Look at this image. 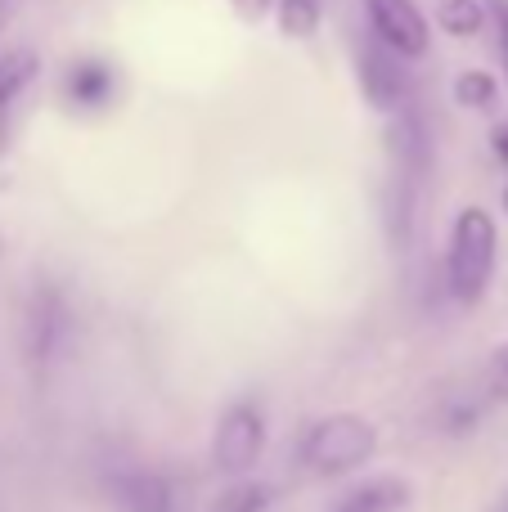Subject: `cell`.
<instances>
[{"mask_svg":"<svg viewBox=\"0 0 508 512\" xmlns=\"http://www.w3.org/2000/svg\"><path fill=\"white\" fill-rule=\"evenodd\" d=\"M365 14H369L374 41H383L387 50H396L401 59H423V54H428L432 32L414 0H365Z\"/></svg>","mask_w":508,"mask_h":512,"instance_id":"277c9868","label":"cell"},{"mask_svg":"<svg viewBox=\"0 0 508 512\" xmlns=\"http://www.w3.org/2000/svg\"><path fill=\"white\" fill-rule=\"evenodd\" d=\"M495 248H500V234H495L491 212L464 207L455 221V234H450V261H446L450 297H455L459 306H477L482 292L491 288Z\"/></svg>","mask_w":508,"mask_h":512,"instance_id":"6da1fadb","label":"cell"},{"mask_svg":"<svg viewBox=\"0 0 508 512\" xmlns=\"http://www.w3.org/2000/svg\"><path fill=\"white\" fill-rule=\"evenodd\" d=\"M275 18H279V32L293 36V41H311L320 32V18L324 5L320 0H275Z\"/></svg>","mask_w":508,"mask_h":512,"instance_id":"8fae6325","label":"cell"},{"mask_svg":"<svg viewBox=\"0 0 508 512\" xmlns=\"http://www.w3.org/2000/svg\"><path fill=\"white\" fill-rule=\"evenodd\" d=\"M68 90H72V99H77V104H104V99L113 95V72H108L104 63L86 59V63H77V68H72Z\"/></svg>","mask_w":508,"mask_h":512,"instance_id":"4fadbf2b","label":"cell"},{"mask_svg":"<svg viewBox=\"0 0 508 512\" xmlns=\"http://www.w3.org/2000/svg\"><path fill=\"white\" fill-rule=\"evenodd\" d=\"M495 95H500V86H495L491 72L468 68V72H459V77H455V99L464 108H491Z\"/></svg>","mask_w":508,"mask_h":512,"instance_id":"9a60e30c","label":"cell"},{"mask_svg":"<svg viewBox=\"0 0 508 512\" xmlns=\"http://www.w3.org/2000/svg\"><path fill=\"white\" fill-rule=\"evenodd\" d=\"M495 23H500V59H504V72H508V5L495 0Z\"/></svg>","mask_w":508,"mask_h":512,"instance_id":"ac0fdd59","label":"cell"},{"mask_svg":"<svg viewBox=\"0 0 508 512\" xmlns=\"http://www.w3.org/2000/svg\"><path fill=\"white\" fill-rule=\"evenodd\" d=\"M266 504H270V486H261V481H234V486L221 490L212 512H266Z\"/></svg>","mask_w":508,"mask_h":512,"instance_id":"5bb4252c","label":"cell"},{"mask_svg":"<svg viewBox=\"0 0 508 512\" xmlns=\"http://www.w3.org/2000/svg\"><path fill=\"white\" fill-rule=\"evenodd\" d=\"M504 207H508V189H504Z\"/></svg>","mask_w":508,"mask_h":512,"instance_id":"44dd1931","label":"cell"},{"mask_svg":"<svg viewBox=\"0 0 508 512\" xmlns=\"http://www.w3.org/2000/svg\"><path fill=\"white\" fill-rule=\"evenodd\" d=\"M414 504V486L405 477H374L365 486L347 490L333 504V512H410Z\"/></svg>","mask_w":508,"mask_h":512,"instance_id":"9c48e42d","label":"cell"},{"mask_svg":"<svg viewBox=\"0 0 508 512\" xmlns=\"http://www.w3.org/2000/svg\"><path fill=\"white\" fill-rule=\"evenodd\" d=\"M270 5H275V0H234V9H239V14L248 18V23L266 18V14H270Z\"/></svg>","mask_w":508,"mask_h":512,"instance_id":"e0dca14e","label":"cell"},{"mask_svg":"<svg viewBox=\"0 0 508 512\" xmlns=\"http://www.w3.org/2000/svg\"><path fill=\"white\" fill-rule=\"evenodd\" d=\"M36 72H41L36 50H5V54H0V108L14 104V99L32 86Z\"/></svg>","mask_w":508,"mask_h":512,"instance_id":"30bf717a","label":"cell"},{"mask_svg":"<svg viewBox=\"0 0 508 512\" xmlns=\"http://www.w3.org/2000/svg\"><path fill=\"white\" fill-rule=\"evenodd\" d=\"M261 450H266V418L252 405H234L230 414L216 423V436H212L216 468L230 472V477H243L248 468H257Z\"/></svg>","mask_w":508,"mask_h":512,"instance_id":"3957f363","label":"cell"},{"mask_svg":"<svg viewBox=\"0 0 508 512\" xmlns=\"http://www.w3.org/2000/svg\"><path fill=\"white\" fill-rule=\"evenodd\" d=\"M360 90L374 108L383 113H396L410 99V72H405V59L396 50H387L383 41L365 45L360 50Z\"/></svg>","mask_w":508,"mask_h":512,"instance_id":"5b68a950","label":"cell"},{"mask_svg":"<svg viewBox=\"0 0 508 512\" xmlns=\"http://www.w3.org/2000/svg\"><path fill=\"white\" fill-rule=\"evenodd\" d=\"M486 23V5L482 0H437V27L450 36H477Z\"/></svg>","mask_w":508,"mask_h":512,"instance_id":"7c38bea8","label":"cell"},{"mask_svg":"<svg viewBox=\"0 0 508 512\" xmlns=\"http://www.w3.org/2000/svg\"><path fill=\"white\" fill-rule=\"evenodd\" d=\"M491 391L508 400V346H500V355L491 360Z\"/></svg>","mask_w":508,"mask_h":512,"instance_id":"2e32d148","label":"cell"},{"mask_svg":"<svg viewBox=\"0 0 508 512\" xmlns=\"http://www.w3.org/2000/svg\"><path fill=\"white\" fill-rule=\"evenodd\" d=\"M5 14H9V0H0V23H5Z\"/></svg>","mask_w":508,"mask_h":512,"instance_id":"ffe728a7","label":"cell"},{"mask_svg":"<svg viewBox=\"0 0 508 512\" xmlns=\"http://www.w3.org/2000/svg\"><path fill=\"white\" fill-rule=\"evenodd\" d=\"M387 158H392V171L405 180H423L432 162V140H428V126L414 108H396L392 126H387Z\"/></svg>","mask_w":508,"mask_h":512,"instance_id":"8992f818","label":"cell"},{"mask_svg":"<svg viewBox=\"0 0 508 512\" xmlns=\"http://www.w3.org/2000/svg\"><path fill=\"white\" fill-rule=\"evenodd\" d=\"M117 512H171V486L158 472H117L108 481Z\"/></svg>","mask_w":508,"mask_h":512,"instance_id":"ba28073f","label":"cell"},{"mask_svg":"<svg viewBox=\"0 0 508 512\" xmlns=\"http://www.w3.org/2000/svg\"><path fill=\"white\" fill-rule=\"evenodd\" d=\"M63 328H68V315H63L59 292L41 283V288L32 292V306H27V328H23V337H27V360H32L36 369H45V364H50V355L59 351Z\"/></svg>","mask_w":508,"mask_h":512,"instance_id":"52a82bcc","label":"cell"},{"mask_svg":"<svg viewBox=\"0 0 508 512\" xmlns=\"http://www.w3.org/2000/svg\"><path fill=\"white\" fill-rule=\"evenodd\" d=\"M374 445H378L374 423H365L360 414H333L306 432L302 463L315 477H347V472L365 468Z\"/></svg>","mask_w":508,"mask_h":512,"instance_id":"7a4b0ae2","label":"cell"},{"mask_svg":"<svg viewBox=\"0 0 508 512\" xmlns=\"http://www.w3.org/2000/svg\"><path fill=\"white\" fill-rule=\"evenodd\" d=\"M495 153H500V158L508 162V126H500V131H495Z\"/></svg>","mask_w":508,"mask_h":512,"instance_id":"d6986e66","label":"cell"}]
</instances>
